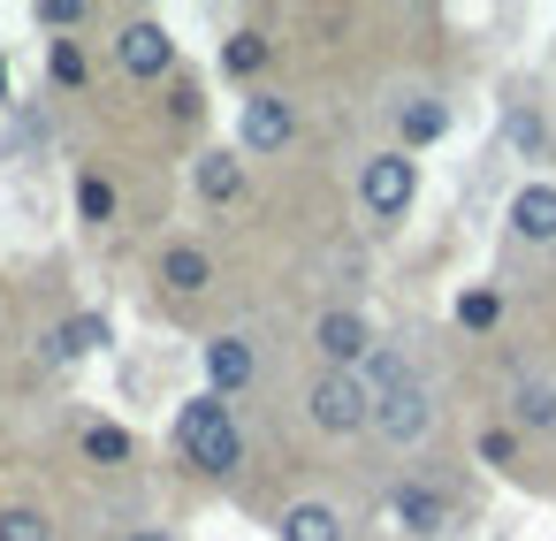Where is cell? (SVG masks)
<instances>
[{"label":"cell","instance_id":"7402d4cb","mask_svg":"<svg viewBox=\"0 0 556 541\" xmlns=\"http://www.w3.org/2000/svg\"><path fill=\"white\" fill-rule=\"evenodd\" d=\"M39 358H47V366H77V358H85L77 328H47V336H39Z\"/></svg>","mask_w":556,"mask_h":541},{"label":"cell","instance_id":"5b68a950","mask_svg":"<svg viewBox=\"0 0 556 541\" xmlns=\"http://www.w3.org/2000/svg\"><path fill=\"white\" fill-rule=\"evenodd\" d=\"M313 343H320L328 374H358V366L374 358V328H366V313H351V305L320 313V320H313Z\"/></svg>","mask_w":556,"mask_h":541},{"label":"cell","instance_id":"277c9868","mask_svg":"<svg viewBox=\"0 0 556 541\" xmlns=\"http://www.w3.org/2000/svg\"><path fill=\"white\" fill-rule=\"evenodd\" d=\"M305 412H313L320 435H358V427H374V389L358 374H320L313 397H305Z\"/></svg>","mask_w":556,"mask_h":541},{"label":"cell","instance_id":"4316f807","mask_svg":"<svg viewBox=\"0 0 556 541\" xmlns=\"http://www.w3.org/2000/svg\"><path fill=\"white\" fill-rule=\"evenodd\" d=\"M123 541H176V533H161V526H138V533H123Z\"/></svg>","mask_w":556,"mask_h":541},{"label":"cell","instance_id":"30bf717a","mask_svg":"<svg viewBox=\"0 0 556 541\" xmlns=\"http://www.w3.org/2000/svg\"><path fill=\"white\" fill-rule=\"evenodd\" d=\"M510 237L518 244H556V184H526L510 199Z\"/></svg>","mask_w":556,"mask_h":541},{"label":"cell","instance_id":"603a6c76","mask_svg":"<svg viewBox=\"0 0 556 541\" xmlns=\"http://www.w3.org/2000/svg\"><path fill=\"white\" fill-rule=\"evenodd\" d=\"M39 24L47 32H77V24H92V9L85 0H39Z\"/></svg>","mask_w":556,"mask_h":541},{"label":"cell","instance_id":"ba28073f","mask_svg":"<svg viewBox=\"0 0 556 541\" xmlns=\"http://www.w3.org/2000/svg\"><path fill=\"white\" fill-rule=\"evenodd\" d=\"M191 184H199L206 206H244V191H252V176H244V161H237L229 146H222V153H199Z\"/></svg>","mask_w":556,"mask_h":541},{"label":"cell","instance_id":"44dd1931","mask_svg":"<svg viewBox=\"0 0 556 541\" xmlns=\"http://www.w3.org/2000/svg\"><path fill=\"white\" fill-rule=\"evenodd\" d=\"M0 541H54V526L39 511H0Z\"/></svg>","mask_w":556,"mask_h":541},{"label":"cell","instance_id":"3957f363","mask_svg":"<svg viewBox=\"0 0 556 541\" xmlns=\"http://www.w3.org/2000/svg\"><path fill=\"white\" fill-rule=\"evenodd\" d=\"M412 199H419V161H412V153H374V161L358 168V206H366L374 222H396Z\"/></svg>","mask_w":556,"mask_h":541},{"label":"cell","instance_id":"2e32d148","mask_svg":"<svg viewBox=\"0 0 556 541\" xmlns=\"http://www.w3.org/2000/svg\"><path fill=\"white\" fill-rule=\"evenodd\" d=\"M77 214H85L92 229H108V222L123 214V199H115V184H108V176H85V184H77Z\"/></svg>","mask_w":556,"mask_h":541},{"label":"cell","instance_id":"7c38bea8","mask_svg":"<svg viewBox=\"0 0 556 541\" xmlns=\"http://www.w3.org/2000/svg\"><path fill=\"white\" fill-rule=\"evenodd\" d=\"M396 526H404V533H442V526H450V495L404 480V488H396Z\"/></svg>","mask_w":556,"mask_h":541},{"label":"cell","instance_id":"8992f818","mask_svg":"<svg viewBox=\"0 0 556 541\" xmlns=\"http://www.w3.org/2000/svg\"><path fill=\"white\" fill-rule=\"evenodd\" d=\"M290 138H298V108L282 92H252L244 115H237V146L244 153H282Z\"/></svg>","mask_w":556,"mask_h":541},{"label":"cell","instance_id":"7a4b0ae2","mask_svg":"<svg viewBox=\"0 0 556 541\" xmlns=\"http://www.w3.org/2000/svg\"><path fill=\"white\" fill-rule=\"evenodd\" d=\"M374 427H381V442L412 450V442H427V435H434V397H427L412 374H396L389 389H374Z\"/></svg>","mask_w":556,"mask_h":541},{"label":"cell","instance_id":"d4e9b609","mask_svg":"<svg viewBox=\"0 0 556 541\" xmlns=\"http://www.w3.org/2000/svg\"><path fill=\"white\" fill-rule=\"evenodd\" d=\"M510 138H518V146H526V153H541V146H548V130H541V123H533V115H510Z\"/></svg>","mask_w":556,"mask_h":541},{"label":"cell","instance_id":"d6986e66","mask_svg":"<svg viewBox=\"0 0 556 541\" xmlns=\"http://www.w3.org/2000/svg\"><path fill=\"white\" fill-rule=\"evenodd\" d=\"M47 77L70 85V92L85 85V54H77V39H47Z\"/></svg>","mask_w":556,"mask_h":541},{"label":"cell","instance_id":"8fae6325","mask_svg":"<svg viewBox=\"0 0 556 541\" xmlns=\"http://www.w3.org/2000/svg\"><path fill=\"white\" fill-rule=\"evenodd\" d=\"M510 419L533 435H556V381L548 374H518L510 381Z\"/></svg>","mask_w":556,"mask_h":541},{"label":"cell","instance_id":"52a82bcc","mask_svg":"<svg viewBox=\"0 0 556 541\" xmlns=\"http://www.w3.org/2000/svg\"><path fill=\"white\" fill-rule=\"evenodd\" d=\"M115 62H123L130 77H168V70H176V39H168L161 24H146V16H138V24H123V32H115Z\"/></svg>","mask_w":556,"mask_h":541},{"label":"cell","instance_id":"e0dca14e","mask_svg":"<svg viewBox=\"0 0 556 541\" xmlns=\"http://www.w3.org/2000/svg\"><path fill=\"white\" fill-rule=\"evenodd\" d=\"M450 313H457V328H472V336H488V328L503 320V298H495V290H465V298H457Z\"/></svg>","mask_w":556,"mask_h":541},{"label":"cell","instance_id":"484cf974","mask_svg":"<svg viewBox=\"0 0 556 541\" xmlns=\"http://www.w3.org/2000/svg\"><path fill=\"white\" fill-rule=\"evenodd\" d=\"M70 328H77V343H85V351H100V343H108V320H100V313H77Z\"/></svg>","mask_w":556,"mask_h":541},{"label":"cell","instance_id":"ffe728a7","mask_svg":"<svg viewBox=\"0 0 556 541\" xmlns=\"http://www.w3.org/2000/svg\"><path fill=\"white\" fill-rule=\"evenodd\" d=\"M85 457L92 465H130V435L123 427H85Z\"/></svg>","mask_w":556,"mask_h":541},{"label":"cell","instance_id":"5bb4252c","mask_svg":"<svg viewBox=\"0 0 556 541\" xmlns=\"http://www.w3.org/2000/svg\"><path fill=\"white\" fill-rule=\"evenodd\" d=\"M282 541H343V518L328 503H290L282 511Z\"/></svg>","mask_w":556,"mask_h":541},{"label":"cell","instance_id":"83f0119b","mask_svg":"<svg viewBox=\"0 0 556 541\" xmlns=\"http://www.w3.org/2000/svg\"><path fill=\"white\" fill-rule=\"evenodd\" d=\"M0 100H9V54H0Z\"/></svg>","mask_w":556,"mask_h":541},{"label":"cell","instance_id":"9c48e42d","mask_svg":"<svg viewBox=\"0 0 556 541\" xmlns=\"http://www.w3.org/2000/svg\"><path fill=\"white\" fill-rule=\"evenodd\" d=\"M252 374H260V351H252V343H244L237 328L206 343V381H214V397H229V389H244Z\"/></svg>","mask_w":556,"mask_h":541},{"label":"cell","instance_id":"cb8c5ba5","mask_svg":"<svg viewBox=\"0 0 556 541\" xmlns=\"http://www.w3.org/2000/svg\"><path fill=\"white\" fill-rule=\"evenodd\" d=\"M480 457H488V465H510V457H518V435H510V427H488V435H480Z\"/></svg>","mask_w":556,"mask_h":541},{"label":"cell","instance_id":"6da1fadb","mask_svg":"<svg viewBox=\"0 0 556 541\" xmlns=\"http://www.w3.org/2000/svg\"><path fill=\"white\" fill-rule=\"evenodd\" d=\"M176 450H184V465H199V473H237L244 465V435H237V412H229V397H214V389H199V397H184L176 404Z\"/></svg>","mask_w":556,"mask_h":541},{"label":"cell","instance_id":"ac0fdd59","mask_svg":"<svg viewBox=\"0 0 556 541\" xmlns=\"http://www.w3.org/2000/svg\"><path fill=\"white\" fill-rule=\"evenodd\" d=\"M260 62H267V39H260V32H237V39L222 47V70H229V77H252Z\"/></svg>","mask_w":556,"mask_h":541},{"label":"cell","instance_id":"9a60e30c","mask_svg":"<svg viewBox=\"0 0 556 541\" xmlns=\"http://www.w3.org/2000/svg\"><path fill=\"white\" fill-rule=\"evenodd\" d=\"M396 123H404V146H434V138H442V130H450V108H442V100H427V92H419V100H412V108H404V115H396Z\"/></svg>","mask_w":556,"mask_h":541},{"label":"cell","instance_id":"4fadbf2b","mask_svg":"<svg viewBox=\"0 0 556 541\" xmlns=\"http://www.w3.org/2000/svg\"><path fill=\"white\" fill-rule=\"evenodd\" d=\"M161 275H168V290H214V260L199 252V244H168V260H161Z\"/></svg>","mask_w":556,"mask_h":541}]
</instances>
